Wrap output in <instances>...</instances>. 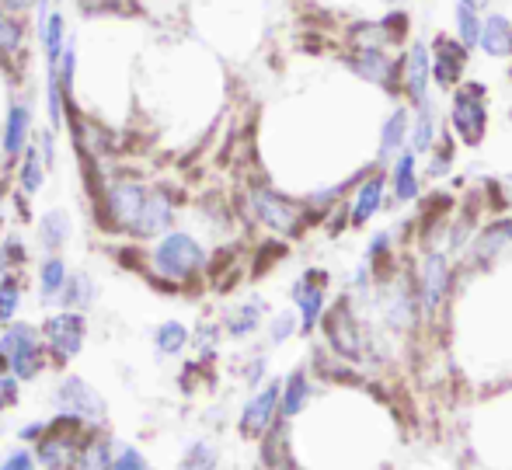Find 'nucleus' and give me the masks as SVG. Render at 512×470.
Masks as SVG:
<instances>
[{
    "label": "nucleus",
    "instance_id": "nucleus-1",
    "mask_svg": "<svg viewBox=\"0 0 512 470\" xmlns=\"http://www.w3.org/2000/svg\"><path fill=\"white\" fill-rule=\"evenodd\" d=\"M98 202L108 227L133 241H157L161 234L175 230L178 220V206L168 188L136 182V178H112L98 192Z\"/></svg>",
    "mask_w": 512,
    "mask_h": 470
},
{
    "label": "nucleus",
    "instance_id": "nucleus-2",
    "mask_svg": "<svg viewBox=\"0 0 512 470\" xmlns=\"http://www.w3.org/2000/svg\"><path fill=\"white\" fill-rule=\"evenodd\" d=\"M150 272H154L161 282L175 286H189L206 272L209 265V251L206 244L199 241L189 230H168L154 241V248L147 251Z\"/></svg>",
    "mask_w": 512,
    "mask_h": 470
},
{
    "label": "nucleus",
    "instance_id": "nucleus-3",
    "mask_svg": "<svg viewBox=\"0 0 512 470\" xmlns=\"http://www.w3.org/2000/svg\"><path fill=\"white\" fill-rule=\"evenodd\" d=\"M0 352H4L7 370H11V376L18 383L39 380L42 370L49 366V356H46V345H42L39 328L28 324V321L4 324V331H0Z\"/></svg>",
    "mask_w": 512,
    "mask_h": 470
},
{
    "label": "nucleus",
    "instance_id": "nucleus-4",
    "mask_svg": "<svg viewBox=\"0 0 512 470\" xmlns=\"http://www.w3.org/2000/svg\"><path fill=\"white\" fill-rule=\"evenodd\" d=\"M88 432V425L77 422V418L56 415L53 422H46V432L35 439V464H42L46 470H74Z\"/></svg>",
    "mask_w": 512,
    "mask_h": 470
},
{
    "label": "nucleus",
    "instance_id": "nucleus-5",
    "mask_svg": "<svg viewBox=\"0 0 512 470\" xmlns=\"http://www.w3.org/2000/svg\"><path fill=\"white\" fill-rule=\"evenodd\" d=\"M248 206H251V216L262 223L265 230L279 237H293L300 234V227L307 223V206L290 195L276 192V188L262 185V188H251L248 192Z\"/></svg>",
    "mask_w": 512,
    "mask_h": 470
},
{
    "label": "nucleus",
    "instance_id": "nucleus-6",
    "mask_svg": "<svg viewBox=\"0 0 512 470\" xmlns=\"http://www.w3.org/2000/svg\"><path fill=\"white\" fill-rule=\"evenodd\" d=\"M42 345H46L49 363H70L81 356L84 342H88V317L77 310H56L39 324Z\"/></svg>",
    "mask_w": 512,
    "mask_h": 470
},
{
    "label": "nucleus",
    "instance_id": "nucleus-7",
    "mask_svg": "<svg viewBox=\"0 0 512 470\" xmlns=\"http://www.w3.org/2000/svg\"><path fill=\"white\" fill-rule=\"evenodd\" d=\"M450 126L464 147H478L488 133V88L485 84H464L453 94Z\"/></svg>",
    "mask_w": 512,
    "mask_h": 470
},
{
    "label": "nucleus",
    "instance_id": "nucleus-8",
    "mask_svg": "<svg viewBox=\"0 0 512 470\" xmlns=\"http://www.w3.org/2000/svg\"><path fill=\"white\" fill-rule=\"evenodd\" d=\"M53 404H56V415H67L77 418L84 425H102L105 422V397L91 387L84 376L67 373L53 390Z\"/></svg>",
    "mask_w": 512,
    "mask_h": 470
},
{
    "label": "nucleus",
    "instance_id": "nucleus-9",
    "mask_svg": "<svg viewBox=\"0 0 512 470\" xmlns=\"http://www.w3.org/2000/svg\"><path fill=\"white\" fill-rule=\"evenodd\" d=\"M324 335H328V345L338 352L342 359H363V345H366V338H363V331H359V324H356V314H352V307H349V300H338L331 310H324Z\"/></svg>",
    "mask_w": 512,
    "mask_h": 470
},
{
    "label": "nucleus",
    "instance_id": "nucleus-10",
    "mask_svg": "<svg viewBox=\"0 0 512 470\" xmlns=\"http://www.w3.org/2000/svg\"><path fill=\"white\" fill-rule=\"evenodd\" d=\"M35 136V108L28 101L14 98L4 112V133H0V154L7 164H18L25 147Z\"/></svg>",
    "mask_w": 512,
    "mask_h": 470
},
{
    "label": "nucleus",
    "instance_id": "nucleus-11",
    "mask_svg": "<svg viewBox=\"0 0 512 470\" xmlns=\"http://www.w3.org/2000/svg\"><path fill=\"white\" fill-rule=\"evenodd\" d=\"M429 67H432V84H439V88H446V91L457 88L467 67V49L460 46L453 35H436L432 53H429Z\"/></svg>",
    "mask_w": 512,
    "mask_h": 470
},
{
    "label": "nucleus",
    "instance_id": "nucleus-12",
    "mask_svg": "<svg viewBox=\"0 0 512 470\" xmlns=\"http://www.w3.org/2000/svg\"><path fill=\"white\" fill-rule=\"evenodd\" d=\"M450 289V258L443 251H429L422 258V276H418V303L425 314H436Z\"/></svg>",
    "mask_w": 512,
    "mask_h": 470
},
{
    "label": "nucleus",
    "instance_id": "nucleus-13",
    "mask_svg": "<svg viewBox=\"0 0 512 470\" xmlns=\"http://www.w3.org/2000/svg\"><path fill=\"white\" fill-rule=\"evenodd\" d=\"M279 387L283 383H265L258 394H251V401L244 404L241 411V436L244 439H262L265 432L272 429V422H276L279 415Z\"/></svg>",
    "mask_w": 512,
    "mask_h": 470
},
{
    "label": "nucleus",
    "instance_id": "nucleus-14",
    "mask_svg": "<svg viewBox=\"0 0 512 470\" xmlns=\"http://www.w3.org/2000/svg\"><path fill=\"white\" fill-rule=\"evenodd\" d=\"M324 289H328V272H324V269H310L297 282H293V303H297L300 328H304V331H314L317 321H321Z\"/></svg>",
    "mask_w": 512,
    "mask_h": 470
},
{
    "label": "nucleus",
    "instance_id": "nucleus-15",
    "mask_svg": "<svg viewBox=\"0 0 512 470\" xmlns=\"http://www.w3.org/2000/svg\"><path fill=\"white\" fill-rule=\"evenodd\" d=\"M401 88H405L408 101L415 108L429 101L432 67H429V49H425L422 42H415V46L405 53V60H401Z\"/></svg>",
    "mask_w": 512,
    "mask_h": 470
},
{
    "label": "nucleus",
    "instance_id": "nucleus-16",
    "mask_svg": "<svg viewBox=\"0 0 512 470\" xmlns=\"http://www.w3.org/2000/svg\"><path fill=\"white\" fill-rule=\"evenodd\" d=\"M35 237H39L42 255H60L74 237V220L67 209H46L35 223Z\"/></svg>",
    "mask_w": 512,
    "mask_h": 470
},
{
    "label": "nucleus",
    "instance_id": "nucleus-17",
    "mask_svg": "<svg viewBox=\"0 0 512 470\" xmlns=\"http://www.w3.org/2000/svg\"><path fill=\"white\" fill-rule=\"evenodd\" d=\"M387 202V185H384V175H370L363 185L352 192V202H349V223L352 227H363L366 220L384 209Z\"/></svg>",
    "mask_w": 512,
    "mask_h": 470
},
{
    "label": "nucleus",
    "instance_id": "nucleus-18",
    "mask_svg": "<svg viewBox=\"0 0 512 470\" xmlns=\"http://www.w3.org/2000/svg\"><path fill=\"white\" fill-rule=\"evenodd\" d=\"M67 279H70L67 258H63V255H42L39 276H35L42 307H60V296H63V286H67Z\"/></svg>",
    "mask_w": 512,
    "mask_h": 470
},
{
    "label": "nucleus",
    "instance_id": "nucleus-19",
    "mask_svg": "<svg viewBox=\"0 0 512 470\" xmlns=\"http://www.w3.org/2000/svg\"><path fill=\"white\" fill-rule=\"evenodd\" d=\"M265 314H269L265 300H258V296H255V300H244V303H237V307H230L227 314H223L220 331H223V335H230V338H248V335H255V331L262 328Z\"/></svg>",
    "mask_w": 512,
    "mask_h": 470
},
{
    "label": "nucleus",
    "instance_id": "nucleus-20",
    "mask_svg": "<svg viewBox=\"0 0 512 470\" xmlns=\"http://www.w3.org/2000/svg\"><path fill=\"white\" fill-rule=\"evenodd\" d=\"M349 67L356 70L363 81L387 84V88H391V81L398 77V67H394V60L387 56V49H356V56L349 60Z\"/></svg>",
    "mask_w": 512,
    "mask_h": 470
},
{
    "label": "nucleus",
    "instance_id": "nucleus-21",
    "mask_svg": "<svg viewBox=\"0 0 512 470\" xmlns=\"http://www.w3.org/2000/svg\"><path fill=\"white\" fill-rule=\"evenodd\" d=\"M478 46L485 49L488 56H495V60H509L512 56V21L506 14H488V18H481Z\"/></svg>",
    "mask_w": 512,
    "mask_h": 470
},
{
    "label": "nucleus",
    "instance_id": "nucleus-22",
    "mask_svg": "<svg viewBox=\"0 0 512 470\" xmlns=\"http://www.w3.org/2000/svg\"><path fill=\"white\" fill-rule=\"evenodd\" d=\"M98 303V279L91 272H70L67 286H63V296H60V310H91Z\"/></svg>",
    "mask_w": 512,
    "mask_h": 470
},
{
    "label": "nucleus",
    "instance_id": "nucleus-23",
    "mask_svg": "<svg viewBox=\"0 0 512 470\" xmlns=\"http://www.w3.org/2000/svg\"><path fill=\"white\" fill-rule=\"evenodd\" d=\"M18 168V195H25L28 202L35 199V195L42 192V185H46V164H42L39 150H35V143H28L25 154H21V161L14 164Z\"/></svg>",
    "mask_w": 512,
    "mask_h": 470
},
{
    "label": "nucleus",
    "instance_id": "nucleus-24",
    "mask_svg": "<svg viewBox=\"0 0 512 470\" xmlns=\"http://www.w3.org/2000/svg\"><path fill=\"white\" fill-rule=\"evenodd\" d=\"M512 251V220H495L492 227L481 230V237L474 241V255L481 262H495V258Z\"/></svg>",
    "mask_w": 512,
    "mask_h": 470
},
{
    "label": "nucleus",
    "instance_id": "nucleus-25",
    "mask_svg": "<svg viewBox=\"0 0 512 470\" xmlns=\"http://www.w3.org/2000/svg\"><path fill=\"white\" fill-rule=\"evenodd\" d=\"M408 150L411 154H425V150H432V143L439 140V119L436 112H432V105L425 101V105L415 108V122H408Z\"/></svg>",
    "mask_w": 512,
    "mask_h": 470
},
{
    "label": "nucleus",
    "instance_id": "nucleus-26",
    "mask_svg": "<svg viewBox=\"0 0 512 470\" xmlns=\"http://www.w3.org/2000/svg\"><path fill=\"white\" fill-rule=\"evenodd\" d=\"M408 147V108H394L380 126V161H391Z\"/></svg>",
    "mask_w": 512,
    "mask_h": 470
},
{
    "label": "nucleus",
    "instance_id": "nucleus-27",
    "mask_svg": "<svg viewBox=\"0 0 512 470\" xmlns=\"http://www.w3.org/2000/svg\"><path fill=\"white\" fill-rule=\"evenodd\" d=\"M310 401V380L304 370H293L286 376V383L279 387V415L283 418H297Z\"/></svg>",
    "mask_w": 512,
    "mask_h": 470
},
{
    "label": "nucleus",
    "instance_id": "nucleus-28",
    "mask_svg": "<svg viewBox=\"0 0 512 470\" xmlns=\"http://www.w3.org/2000/svg\"><path fill=\"white\" fill-rule=\"evenodd\" d=\"M112 457H115L112 439L105 432H88L81 453H77L74 470H112Z\"/></svg>",
    "mask_w": 512,
    "mask_h": 470
},
{
    "label": "nucleus",
    "instance_id": "nucleus-29",
    "mask_svg": "<svg viewBox=\"0 0 512 470\" xmlns=\"http://www.w3.org/2000/svg\"><path fill=\"white\" fill-rule=\"evenodd\" d=\"M25 42H28L25 18H18V14L0 7V56H4V60H18V56L25 53Z\"/></svg>",
    "mask_w": 512,
    "mask_h": 470
},
{
    "label": "nucleus",
    "instance_id": "nucleus-30",
    "mask_svg": "<svg viewBox=\"0 0 512 470\" xmlns=\"http://www.w3.org/2000/svg\"><path fill=\"white\" fill-rule=\"evenodd\" d=\"M391 178H394V199H398V202H408V199H415V195H418V157L411 154L408 147L394 157Z\"/></svg>",
    "mask_w": 512,
    "mask_h": 470
},
{
    "label": "nucleus",
    "instance_id": "nucleus-31",
    "mask_svg": "<svg viewBox=\"0 0 512 470\" xmlns=\"http://www.w3.org/2000/svg\"><path fill=\"white\" fill-rule=\"evenodd\" d=\"M189 328L182 321H164L161 328L154 331V345L161 356H182L185 345H189Z\"/></svg>",
    "mask_w": 512,
    "mask_h": 470
},
{
    "label": "nucleus",
    "instance_id": "nucleus-32",
    "mask_svg": "<svg viewBox=\"0 0 512 470\" xmlns=\"http://www.w3.org/2000/svg\"><path fill=\"white\" fill-rule=\"evenodd\" d=\"M28 262H32V251L25 248V241L18 234H7L4 244H0V272L4 276H18Z\"/></svg>",
    "mask_w": 512,
    "mask_h": 470
},
{
    "label": "nucleus",
    "instance_id": "nucleus-33",
    "mask_svg": "<svg viewBox=\"0 0 512 470\" xmlns=\"http://www.w3.org/2000/svg\"><path fill=\"white\" fill-rule=\"evenodd\" d=\"M415 310H418L415 296L408 293L405 282H398L391 293V303H387V321H391L394 328H408V324L415 321Z\"/></svg>",
    "mask_w": 512,
    "mask_h": 470
},
{
    "label": "nucleus",
    "instance_id": "nucleus-34",
    "mask_svg": "<svg viewBox=\"0 0 512 470\" xmlns=\"http://www.w3.org/2000/svg\"><path fill=\"white\" fill-rule=\"evenodd\" d=\"M21 296H25V286H21L18 276H0V328L18 321Z\"/></svg>",
    "mask_w": 512,
    "mask_h": 470
},
{
    "label": "nucleus",
    "instance_id": "nucleus-35",
    "mask_svg": "<svg viewBox=\"0 0 512 470\" xmlns=\"http://www.w3.org/2000/svg\"><path fill=\"white\" fill-rule=\"evenodd\" d=\"M453 18H457V42L464 49L478 46V35H481V14L474 11V7L467 4H457V11H453Z\"/></svg>",
    "mask_w": 512,
    "mask_h": 470
},
{
    "label": "nucleus",
    "instance_id": "nucleus-36",
    "mask_svg": "<svg viewBox=\"0 0 512 470\" xmlns=\"http://www.w3.org/2000/svg\"><path fill=\"white\" fill-rule=\"evenodd\" d=\"M213 467H216V450L206 439H199V443H192L189 450H185L182 470H213Z\"/></svg>",
    "mask_w": 512,
    "mask_h": 470
},
{
    "label": "nucleus",
    "instance_id": "nucleus-37",
    "mask_svg": "<svg viewBox=\"0 0 512 470\" xmlns=\"http://www.w3.org/2000/svg\"><path fill=\"white\" fill-rule=\"evenodd\" d=\"M297 310H283V314H276L269 321V342L272 345H283L286 338H293V331H297Z\"/></svg>",
    "mask_w": 512,
    "mask_h": 470
},
{
    "label": "nucleus",
    "instance_id": "nucleus-38",
    "mask_svg": "<svg viewBox=\"0 0 512 470\" xmlns=\"http://www.w3.org/2000/svg\"><path fill=\"white\" fill-rule=\"evenodd\" d=\"M450 168H453V143L450 140H436V143H432L429 175L432 178H443V175H450Z\"/></svg>",
    "mask_w": 512,
    "mask_h": 470
},
{
    "label": "nucleus",
    "instance_id": "nucleus-39",
    "mask_svg": "<svg viewBox=\"0 0 512 470\" xmlns=\"http://www.w3.org/2000/svg\"><path fill=\"white\" fill-rule=\"evenodd\" d=\"M18 401H21V383L14 380L11 370H0V411L18 408Z\"/></svg>",
    "mask_w": 512,
    "mask_h": 470
},
{
    "label": "nucleus",
    "instance_id": "nucleus-40",
    "mask_svg": "<svg viewBox=\"0 0 512 470\" xmlns=\"http://www.w3.org/2000/svg\"><path fill=\"white\" fill-rule=\"evenodd\" d=\"M32 143H35V150H39V157H42V164H46V171H53L56 168V133L46 126L42 133L32 136Z\"/></svg>",
    "mask_w": 512,
    "mask_h": 470
},
{
    "label": "nucleus",
    "instance_id": "nucleus-41",
    "mask_svg": "<svg viewBox=\"0 0 512 470\" xmlns=\"http://www.w3.org/2000/svg\"><path fill=\"white\" fill-rule=\"evenodd\" d=\"M112 470H147V460L133 446H122L119 457H112Z\"/></svg>",
    "mask_w": 512,
    "mask_h": 470
},
{
    "label": "nucleus",
    "instance_id": "nucleus-42",
    "mask_svg": "<svg viewBox=\"0 0 512 470\" xmlns=\"http://www.w3.org/2000/svg\"><path fill=\"white\" fill-rule=\"evenodd\" d=\"M0 470H35V457L28 450H11L0 460Z\"/></svg>",
    "mask_w": 512,
    "mask_h": 470
},
{
    "label": "nucleus",
    "instance_id": "nucleus-43",
    "mask_svg": "<svg viewBox=\"0 0 512 470\" xmlns=\"http://www.w3.org/2000/svg\"><path fill=\"white\" fill-rule=\"evenodd\" d=\"M216 342H220V324H203V328L196 331V345L206 352V356L213 352V345H216Z\"/></svg>",
    "mask_w": 512,
    "mask_h": 470
},
{
    "label": "nucleus",
    "instance_id": "nucleus-44",
    "mask_svg": "<svg viewBox=\"0 0 512 470\" xmlns=\"http://www.w3.org/2000/svg\"><path fill=\"white\" fill-rule=\"evenodd\" d=\"M35 4H39V0H0V7H4V11H11V14H18V18L32 11Z\"/></svg>",
    "mask_w": 512,
    "mask_h": 470
},
{
    "label": "nucleus",
    "instance_id": "nucleus-45",
    "mask_svg": "<svg viewBox=\"0 0 512 470\" xmlns=\"http://www.w3.org/2000/svg\"><path fill=\"white\" fill-rule=\"evenodd\" d=\"M42 432H46V422H28L25 429L18 432V436H21V443H35V439H39Z\"/></svg>",
    "mask_w": 512,
    "mask_h": 470
},
{
    "label": "nucleus",
    "instance_id": "nucleus-46",
    "mask_svg": "<svg viewBox=\"0 0 512 470\" xmlns=\"http://www.w3.org/2000/svg\"><path fill=\"white\" fill-rule=\"evenodd\" d=\"M262 370H265V359H255V363L248 366V383H251V387L262 380Z\"/></svg>",
    "mask_w": 512,
    "mask_h": 470
},
{
    "label": "nucleus",
    "instance_id": "nucleus-47",
    "mask_svg": "<svg viewBox=\"0 0 512 470\" xmlns=\"http://www.w3.org/2000/svg\"><path fill=\"white\" fill-rule=\"evenodd\" d=\"M457 4H467V7H474V11L481 14V11H485L488 4H492V0H457Z\"/></svg>",
    "mask_w": 512,
    "mask_h": 470
},
{
    "label": "nucleus",
    "instance_id": "nucleus-48",
    "mask_svg": "<svg viewBox=\"0 0 512 470\" xmlns=\"http://www.w3.org/2000/svg\"><path fill=\"white\" fill-rule=\"evenodd\" d=\"M0 370H7V359H4V352H0Z\"/></svg>",
    "mask_w": 512,
    "mask_h": 470
},
{
    "label": "nucleus",
    "instance_id": "nucleus-49",
    "mask_svg": "<svg viewBox=\"0 0 512 470\" xmlns=\"http://www.w3.org/2000/svg\"><path fill=\"white\" fill-rule=\"evenodd\" d=\"M506 182H509V185H512V175H509V178H506Z\"/></svg>",
    "mask_w": 512,
    "mask_h": 470
},
{
    "label": "nucleus",
    "instance_id": "nucleus-50",
    "mask_svg": "<svg viewBox=\"0 0 512 470\" xmlns=\"http://www.w3.org/2000/svg\"><path fill=\"white\" fill-rule=\"evenodd\" d=\"M509 122H512V108H509Z\"/></svg>",
    "mask_w": 512,
    "mask_h": 470
}]
</instances>
